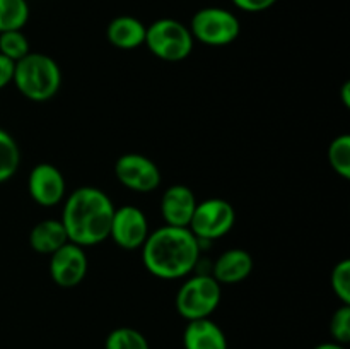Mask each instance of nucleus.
<instances>
[{"label": "nucleus", "mask_w": 350, "mask_h": 349, "mask_svg": "<svg viewBox=\"0 0 350 349\" xmlns=\"http://www.w3.org/2000/svg\"><path fill=\"white\" fill-rule=\"evenodd\" d=\"M111 198L98 187H81L64 201L62 224L68 242L79 246H94L109 238L113 212Z\"/></svg>", "instance_id": "2"}, {"label": "nucleus", "mask_w": 350, "mask_h": 349, "mask_svg": "<svg viewBox=\"0 0 350 349\" xmlns=\"http://www.w3.org/2000/svg\"><path fill=\"white\" fill-rule=\"evenodd\" d=\"M50 277L57 286L64 289L77 287L88 274L89 262L84 252V246L67 242L64 246L50 255Z\"/></svg>", "instance_id": "9"}, {"label": "nucleus", "mask_w": 350, "mask_h": 349, "mask_svg": "<svg viewBox=\"0 0 350 349\" xmlns=\"http://www.w3.org/2000/svg\"><path fill=\"white\" fill-rule=\"evenodd\" d=\"M115 177L123 187L137 194H150L161 185V170L150 157L139 153H126L115 163Z\"/></svg>", "instance_id": "8"}, {"label": "nucleus", "mask_w": 350, "mask_h": 349, "mask_svg": "<svg viewBox=\"0 0 350 349\" xmlns=\"http://www.w3.org/2000/svg\"><path fill=\"white\" fill-rule=\"evenodd\" d=\"M21 149L7 130L0 129V183L14 177L19 170Z\"/></svg>", "instance_id": "17"}, {"label": "nucleus", "mask_w": 350, "mask_h": 349, "mask_svg": "<svg viewBox=\"0 0 350 349\" xmlns=\"http://www.w3.org/2000/svg\"><path fill=\"white\" fill-rule=\"evenodd\" d=\"M14 65H16V62H12L10 58L3 57L0 53V89H3L5 86H9L12 82Z\"/></svg>", "instance_id": "25"}, {"label": "nucleus", "mask_w": 350, "mask_h": 349, "mask_svg": "<svg viewBox=\"0 0 350 349\" xmlns=\"http://www.w3.org/2000/svg\"><path fill=\"white\" fill-rule=\"evenodd\" d=\"M105 349H150V346L146 335L137 328L118 327L108 334Z\"/></svg>", "instance_id": "19"}, {"label": "nucleus", "mask_w": 350, "mask_h": 349, "mask_svg": "<svg viewBox=\"0 0 350 349\" xmlns=\"http://www.w3.org/2000/svg\"><path fill=\"white\" fill-rule=\"evenodd\" d=\"M149 221L142 209L135 205H122L115 209L109 228V238L123 250L142 248L149 236Z\"/></svg>", "instance_id": "10"}, {"label": "nucleus", "mask_w": 350, "mask_h": 349, "mask_svg": "<svg viewBox=\"0 0 350 349\" xmlns=\"http://www.w3.org/2000/svg\"><path fill=\"white\" fill-rule=\"evenodd\" d=\"M190 27L178 19L163 17L150 23L146 29V44L154 57L164 62H181L193 50Z\"/></svg>", "instance_id": "4"}, {"label": "nucleus", "mask_w": 350, "mask_h": 349, "mask_svg": "<svg viewBox=\"0 0 350 349\" xmlns=\"http://www.w3.org/2000/svg\"><path fill=\"white\" fill-rule=\"evenodd\" d=\"M67 242V231L60 219H43L29 231V246L43 255H51Z\"/></svg>", "instance_id": "16"}, {"label": "nucleus", "mask_w": 350, "mask_h": 349, "mask_svg": "<svg viewBox=\"0 0 350 349\" xmlns=\"http://www.w3.org/2000/svg\"><path fill=\"white\" fill-rule=\"evenodd\" d=\"M12 82L29 101H48L57 96L62 88L60 65L50 55L29 51L14 65Z\"/></svg>", "instance_id": "3"}, {"label": "nucleus", "mask_w": 350, "mask_h": 349, "mask_svg": "<svg viewBox=\"0 0 350 349\" xmlns=\"http://www.w3.org/2000/svg\"><path fill=\"white\" fill-rule=\"evenodd\" d=\"M236 222V211L226 198H205L195 207L188 229L200 242L219 240L228 235Z\"/></svg>", "instance_id": "7"}, {"label": "nucleus", "mask_w": 350, "mask_h": 349, "mask_svg": "<svg viewBox=\"0 0 350 349\" xmlns=\"http://www.w3.org/2000/svg\"><path fill=\"white\" fill-rule=\"evenodd\" d=\"M342 99H344V106L349 108L350 106V82H345L342 88Z\"/></svg>", "instance_id": "26"}, {"label": "nucleus", "mask_w": 350, "mask_h": 349, "mask_svg": "<svg viewBox=\"0 0 350 349\" xmlns=\"http://www.w3.org/2000/svg\"><path fill=\"white\" fill-rule=\"evenodd\" d=\"M147 26L133 16H118L106 27V38L120 50H135L146 41Z\"/></svg>", "instance_id": "15"}, {"label": "nucleus", "mask_w": 350, "mask_h": 349, "mask_svg": "<svg viewBox=\"0 0 350 349\" xmlns=\"http://www.w3.org/2000/svg\"><path fill=\"white\" fill-rule=\"evenodd\" d=\"M29 51V41H27L23 29L0 33V53H2L3 57L10 58L12 62H17L23 57H26Z\"/></svg>", "instance_id": "21"}, {"label": "nucleus", "mask_w": 350, "mask_h": 349, "mask_svg": "<svg viewBox=\"0 0 350 349\" xmlns=\"http://www.w3.org/2000/svg\"><path fill=\"white\" fill-rule=\"evenodd\" d=\"M185 349H228V339L222 328L211 318L188 322L183 332Z\"/></svg>", "instance_id": "14"}, {"label": "nucleus", "mask_w": 350, "mask_h": 349, "mask_svg": "<svg viewBox=\"0 0 350 349\" xmlns=\"http://www.w3.org/2000/svg\"><path fill=\"white\" fill-rule=\"evenodd\" d=\"M228 349H229V348H228Z\"/></svg>", "instance_id": "28"}, {"label": "nucleus", "mask_w": 350, "mask_h": 349, "mask_svg": "<svg viewBox=\"0 0 350 349\" xmlns=\"http://www.w3.org/2000/svg\"><path fill=\"white\" fill-rule=\"evenodd\" d=\"M330 286L342 305H350V260L337 262L330 276Z\"/></svg>", "instance_id": "22"}, {"label": "nucleus", "mask_w": 350, "mask_h": 349, "mask_svg": "<svg viewBox=\"0 0 350 349\" xmlns=\"http://www.w3.org/2000/svg\"><path fill=\"white\" fill-rule=\"evenodd\" d=\"M222 298V286L211 274L188 277L176 293V310L185 320L211 318Z\"/></svg>", "instance_id": "5"}, {"label": "nucleus", "mask_w": 350, "mask_h": 349, "mask_svg": "<svg viewBox=\"0 0 350 349\" xmlns=\"http://www.w3.org/2000/svg\"><path fill=\"white\" fill-rule=\"evenodd\" d=\"M328 163L332 170L342 178H350V135L342 133L335 137L328 146Z\"/></svg>", "instance_id": "20"}, {"label": "nucleus", "mask_w": 350, "mask_h": 349, "mask_svg": "<svg viewBox=\"0 0 350 349\" xmlns=\"http://www.w3.org/2000/svg\"><path fill=\"white\" fill-rule=\"evenodd\" d=\"M29 19L27 0H0V33L23 29Z\"/></svg>", "instance_id": "18"}, {"label": "nucleus", "mask_w": 350, "mask_h": 349, "mask_svg": "<svg viewBox=\"0 0 350 349\" xmlns=\"http://www.w3.org/2000/svg\"><path fill=\"white\" fill-rule=\"evenodd\" d=\"M330 335L334 342L345 346L350 342V305H340L330 318Z\"/></svg>", "instance_id": "23"}, {"label": "nucleus", "mask_w": 350, "mask_h": 349, "mask_svg": "<svg viewBox=\"0 0 350 349\" xmlns=\"http://www.w3.org/2000/svg\"><path fill=\"white\" fill-rule=\"evenodd\" d=\"M197 197L193 190L187 185H171L164 190L161 197V216L164 219V224L176 226V228H188L197 207Z\"/></svg>", "instance_id": "12"}, {"label": "nucleus", "mask_w": 350, "mask_h": 349, "mask_svg": "<svg viewBox=\"0 0 350 349\" xmlns=\"http://www.w3.org/2000/svg\"><path fill=\"white\" fill-rule=\"evenodd\" d=\"M253 270V257L243 248H229L217 257L211 276L219 284H238Z\"/></svg>", "instance_id": "13"}, {"label": "nucleus", "mask_w": 350, "mask_h": 349, "mask_svg": "<svg viewBox=\"0 0 350 349\" xmlns=\"http://www.w3.org/2000/svg\"><path fill=\"white\" fill-rule=\"evenodd\" d=\"M200 259V240L188 228L161 226L149 233L142 245L147 272L164 281L187 277Z\"/></svg>", "instance_id": "1"}, {"label": "nucleus", "mask_w": 350, "mask_h": 349, "mask_svg": "<svg viewBox=\"0 0 350 349\" xmlns=\"http://www.w3.org/2000/svg\"><path fill=\"white\" fill-rule=\"evenodd\" d=\"M234 3V7H238L243 12H263V10H269L270 7H273L277 3V0H231Z\"/></svg>", "instance_id": "24"}, {"label": "nucleus", "mask_w": 350, "mask_h": 349, "mask_svg": "<svg viewBox=\"0 0 350 349\" xmlns=\"http://www.w3.org/2000/svg\"><path fill=\"white\" fill-rule=\"evenodd\" d=\"M29 197L41 207H55L67 194V181L64 173L50 163H40L29 171L27 177Z\"/></svg>", "instance_id": "11"}, {"label": "nucleus", "mask_w": 350, "mask_h": 349, "mask_svg": "<svg viewBox=\"0 0 350 349\" xmlns=\"http://www.w3.org/2000/svg\"><path fill=\"white\" fill-rule=\"evenodd\" d=\"M190 33L193 40L207 47H226L239 38L241 23L224 7H204L191 17Z\"/></svg>", "instance_id": "6"}, {"label": "nucleus", "mask_w": 350, "mask_h": 349, "mask_svg": "<svg viewBox=\"0 0 350 349\" xmlns=\"http://www.w3.org/2000/svg\"><path fill=\"white\" fill-rule=\"evenodd\" d=\"M314 349H347L345 346L338 344V342H323V344H318Z\"/></svg>", "instance_id": "27"}]
</instances>
